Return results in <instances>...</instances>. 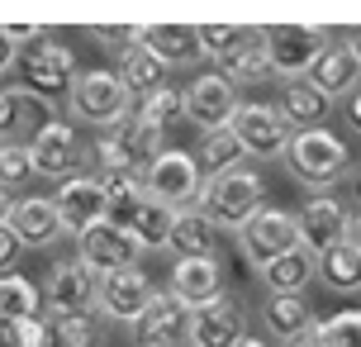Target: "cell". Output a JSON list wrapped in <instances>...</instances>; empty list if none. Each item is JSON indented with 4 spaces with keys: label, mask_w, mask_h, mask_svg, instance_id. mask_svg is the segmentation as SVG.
<instances>
[{
    "label": "cell",
    "mask_w": 361,
    "mask_h": 347,
    "mask_svg": "<svg viewBox=\"0 0 361 347\" xmlns=\"http://www.w3.org/2000/svg\"><path fill=\"white\" fill-rule=\"evenodd\" d=\"M262 205H267V181L252 166H233V171L209 176V181L200 185V214L214 229H233L238 233Z\"/></svg>",
    "instance_id": "1"
},
{
    "label": "cell",
    "mask_w": 361,
    "mask_h": 347,
    "mask_svg": "<svg viewBox=\"0 0 361 347\" xmlns=\"http://www.w3.org/2000/svg\"><path fill=\"white\" fill-rule=\"evenodd\" d=\"M347 162H352L347 143L338 133H328V128H300V133H290V143H286V171L300 185H309L314 195L343 181Z\"/></svg>",
    "instance_id": "2"
},
{
    "label": "cell",
    "mask_w": 361,
    "mask_h": 347,
    "mask_svg": "<svg viewBox=\"0 0 361 347\" xmlns=\"http://www.w3.org/2000/svg\"><path fill=\"white\" fill-rule=\"evenodd\" d=\"M128 110H133V95L124 91V81L114 76V67L76 72L72 91H67V114H72L76 124L109 128V124H119Z\"/></svg>",
    "instance_id": "3"
},
{
    "label": "cell",
    "mask_w": 361,
    "mask_h": 347,
    "mask_svg": "<svg viewBox=\"0 0 361 347\" xmlns=\"http://www.w3.org/2000/svg\"><path fill=\"white\" fill-rule=\"evenodd\" d=\"M76 57L72 48H62V43H53V38H38V43H29V48H19L15 57V81L24 95H34V100H57V95L72 91L76 81Z\"/></svg>",
    "instance_id": "4"
},
{
    "label": "cell",
    "mask_w": 361,
    "mask_h": 347,
    "mask_svg": "<svg viewBox=\"0 0 361 347\" xmlns=\"http://www.w3.org/2000/svg\"><path fill=\"white\" fill-rule=\"evenodd\" d=\"M262 48H267V62L276 76L286 81H300V76L314 72V62L328 53V34L314 29V24H262Z\"/></svg>",
    "instance_id": "5"
},
{
    "label": "cell",
    "mask_w": 361,
    "mask_h": 347,
    "mask_svg": "<svg viewBox=\"0 0 361 347\" xmlns=\"http://www.w3.org/2000/svg\"><path fill=\"white\" fill-rule=\"evenodd\" d=\"M200 185H204V171H200L195 152H185V147H162V152L143 166L147 200H162V205H171V209L200 205Z\"/></svg>",
    "instance_id": "6"
},
{
    "label": "cell",
    "mask_w": 361,
    "mask_h": 347,
    "mask_svg": "<svg viewBox=\"0 0 361 347\" xmlns=\"http://www.w3.org/2000/svg\"><path fill=\"white\" fill-rule=\"evenodd\" d=\"M29 162H34V176H48V181H72L81 176V162H86V147H81V133H76L72 119H43L29 138Z\"/></svg>",
    "instance_id": "7"
},
{
    "label": "cell",
    "mask_w": 361,
    "mask_h": 347,
    "mask_svg": "<svg viewBox=\"0 0 361 347\" xmlns=\"http://www.w3.org/2000/svg\"><path fill=\"white\" fill-rule=\"evenodd\" d=\"M238 243H243V257L252 262L257 272L271 267L276 257H286L300 248V233H295V214L276 209V205H262L252 219L238 229Z\"/></svg>",
    "instance_id": "8"
},
{
    "label": "cell",
    "mask_w": 361,
    "mask_h": 347,
    "mask_svg": "<svg viewBox=\"0 0 361 347\" xmlns=\"http://www.w3.org/2000/svg\"><path fill=\"white\" fill-rule=\"evenodd\" d=\"M228 128L233 138L243 143L247 157H286V143H290V128L281 124L276 105H262V100H238V110L228 114Z\"/></svg>",
    "instance_id": "9"
},
{
    "label": "cell",
    "mask_w": 361,
    "mask_h": 347,
    "mask_svg": "<svg viewBox=\"0 0 361 347\" xmlns=\"http://www.w3.org/2000/svg\"><path fill=\"white\" fill-rule=\"evenodd\" d=\"M138 243L128 229H119L114 219H100L90 224L86 233L76 238V262H86L95 276H109V272H124V267H138Z\"/></svg>",
    "instance_id": "10"
},
{
    "label": "cell",
    "mask_w": 361,
    "mask_h": 347,
    "mask_svg": "<svg viewBox=\"0 0 361 347\" xmlns=\"http://www.w3.org/2000/svg\"><path fill=\"white\" fill-rule=\"evenodd\" d=\"M166 295L185 314L209 305V300H219L224 295V262L214 252L209 257H176L171 262V276H166Z\"/></svg>",
    "instance_id": "11"
},
{
    "label": "cell",
    "mask_w": 361,
    "mask_h": 347,
    "mask_svg": "<svg viewBox=\"0 0 361 347\" xmlns=\"http://www.w3.org/2000/svg\"><path fill=\"white\" fill-rule=\"evenodd\" d=\"M95 291H100V276L90 272L86 262L67 257V262H53L43 300L53 305L57 319H72V314H95Z\"/></svg>",
    "instance_id": "12"
},
{
    "label": "cell",
    "mask_w": 361,
    "mask_h": 347,
    "mask_svg": "<svg viewBox=\"0 0 361 347\" xmlns=\"http://www.w3.org/2000/svg\"><path fill=\"white\" fill-rule=\"evenodd\" d=\"M180 110L190 124H200V133L224 128L228 114L238 110V86H228L219 72H200L190 86H180Z\"/></svg>",
    "instance_id": "13"
},
{
    "label": "cell",
    "mask_w": 361,
    "mask_h": 347,
    "mask_svg": "<svg viewBox=\"0 0 361 347\" xmlns=\"http://www.w3.org/2000/svg\"><path fill=\"white\" fill-rule=\"evenodd\" d=\"M152 295H157V291H152V276H147L143 267H124V272L100 276L95 314H105V319H114V324H133Z\"/></svg>",
    "instance_id": "14"
},
{
    "label": "cell",
    "mask_w": 361,
    "mask_h": 347,
    "mask_svg": "<svg viewBox=\"0 0 361 347\" xmlns=\"http://www.w3.org/2000/svg\"><path fill=\"white\" fill-rule=\"evenodd\" d=\"M352 229V214H347L343 200H333V195H314V200L300 205V214H295V233H300V248H309L314 257H324L328 248H338Z\"/></svg>",
    "instance_id": "15"
},
{
    "label": "cell",
    "mask_w": 361,
    "mask_h": 347,
    "mask_svg": "<svg viewBox=\"0 0 361 347\" xmlns=\"http://www.w3.org/2000/svg\"><path fill=\"white\" fill-rule=\"evenodd\" d=\"M53 209H57V224H62V233H86L90 224L109 219V200L100 181L95 176H72V181H62L53 190Z\"/></svg>",
    "instance_id": "16"
},
{
    "label": "cell",
    "mask_w": 361,
    "mask_h": 347,
    "mask_svg": "<svg viewBox=\"0 0 361 347\" xmlns=\"http://www.w3.org/2000/svg\"><path fill=\"white\" fill-rule=\"evenodd\" d=\"M238 338H243V310L228 295L185 314V347H238Z\"/></svg>",
    "instance_id": "17"
},
{
    "label": "cell",
    "mask_w": 361,
    "mask_h": 347,
    "mask_svg": "<svg viewBox=\"0 0 361 347\" xmlns=\"http://www.w3.org/2000/svg\"><path fill=\"white\" fill-rule=\"evenodd\" d=\"M180 333H185V310L166 291H157L143 305V314L128 324V343L133 347H166V343H180Z\"/></svg>",
    "instance_id": "18"
},
{
    "label": "cell",
    "mask_w": 361,
    "mask_h": 347,
    "mask_svg": "<svg viewBox=\"0 0 361 347\" xmlns=\"http://www.w3.org/2000/svg\"><path fill=\"white\" fill-rule=\"evenodd\" d=\"M276 114H281V124H286L290 133H300V128H324V119L333 114V100H328L319 86H309V76H300V81H286V86H281Z\"/></svg>",
    "instance_id": "19"
},
{
    "label": "cell",
    "mask_w": 361,
    "mask_h": 347,
    "mask_svg": "<svg viewBox=\"0 0 361 347\" xmlns=\"http://www.w3.org/2000/svg\"><path fill=\"white\" fill-rule=\"evenodd\" d=\"M114 224L133 233L138 248H166V238H171V224H176V209L162 200H133L124 209H114Z\"/></svg>",
    "instance_id": "20"
},
{
    "label": "cell",
    "mask_w": 361,
    "mask_h": 347,
    "mask_svg": "<svg viewBox=\"0 0 361 347\" xmlns=\"http://www.w3.org/2000/svg\"><path fill=\"white\" fill-rule=\"evenodd\" d=\"M15 238L24 248H48L62 238V224H57V209H53V195H24L15 205V219H10Z\"/></svg>",
    "instance_id": "21"
},
{
    "label": "cell",
    "mask_w": 361,
    "mask_h": 347,
    "mask_svg": "<svg viewBox=\"0 0 361 347\" xmlns=\"http://www.w3.org/2000/svg\"><path fill=\"white\" fill-rule=\"evenodd\" d=\"M219 76L228 81V86H262V81H271V62H267V48H262V34L257 29H247V38L238 43V48H228V53L219 57Z\"/></svg>",
    "instance_id": "22"
},
{
    "label": "cell",
    "mask_w": 361,
    "mask_h": 347,
    "mask_svg": "<svg viewBox=\"0 0 361 347\" xmlns=\"http://www.w3.org/2000/svg\"><path fill=\"white\" fill-rule=\"evenodd\" d=\"M138 48H147L166 67H180V62H195L200 57V38L190 24H147L138 34Z\"/></svg>",
    "instance_id": "23"
},
{
    "label": "cell",
    "mask_w": 361,
    "mask_h": 347,
    "mask_svg": "<svg viewBox=\"0 0 361 347\" xmlns=\"http://www.w3.org/2000/svg\"><path fill=\"white\" fill-rule=\"evenodd\" d=\"M309 86H319L328 100H338V95H352L361 86V62L352 48H328L319 62H314V72H309Z\"/></svg>",
    "instance_id": "24"
},
{
    "label": "cell",
    "mask_w": 361,
    "mask_h": 347,
    "mask_svg": "<svg viewBox=\"0 0 361 347\" xmlns=\"http://www.w3.org/2000/svg\"><path fill=\"white\" fill-rule=\"evenodd\" d=\"M262 281L271 295H305L309 281H319V257L309 248H295V252L276 257L271 267H262Z\"/></svg>",
    "instance_id": "25"
},
{
    "label": "cell",
    "mask_w": 361,
    "mask_h": 347,
    "mask_svg": "<svg viewBox=\"0 0 361 347\" xmlns=\"http://www.w3.org/2000/svg\"><path fill=\"white\" fill-rule=\"evenodd\" d=\"M262 319H267L271 338H281V343H295V338H305L314 329V310H309L305 295H267Z\"/></svg>",
    "instance_id": "26"
},
{
    "label": "cell",
    "mask_w": 361,
    "mask_h": 347,
    "mask_svg": "<svg viewBox=\"0 0 361 347\" xmlns=\"http://www.w3.org/2000/svg\"><path fill=\"white\" fill-rule=\"evenodd\" d=\"M214 238H219V229L200 214V205H190V209H176V224H171L166 248L176 257H209L214 252Z\"/></svg>",
    "instance_id": "27"
},
{
    "label": "cell",
    "mask_w": 361,
    "mask_h": 347,
    "mask_svg": "<svg viewBox=\"0 0 361 347\" xmlns=\"http://www.w3.org/2000/svg\"><path fill=\"white\" fill-rule=\"evenodd\" d=\"M109 133H114V138L124 143L128 166H138V171H143V166H147V162H152V157H157V152L166 147V133H162V128L143 124V119H138L133 110H128L124 119H119V124H109Z\"/></svg>",
    "instance_id": "28"
},
{
    "label": "cell",
    "mask_w": 361,
    "mask_h": 347,
    "mask_svg": "<svg viewBox=\"0 0 361 347\" xmlns=\"http://www.w3.org/2000/svg\"><path fill=\"white\" fill-rule=\"evenodd\" d=\"M319 281H324L328 291H338V295L361 291V248L352 243V238H343L338 248H328V252L319 257Z\"/></svg>",
    "instance_id": "29"
},
{
    "label": "cell",
    "mask_w": 361,
    "mask_h": 347,
    "mask_svg": "<svg viewBox=\"0 0 361 347\" xmlns=\"http://www.w3.org/2000/svg\"><path fill=\"white\" fill-rule=\"evenodd\" d=\"M166 62H157V57L147 53V48H128L124 57H119V67H114V76L124 81V91L138 100V95H147V91H157V86H166Z\"/></svg>",
    "instance_id": "30"
},
{
    "label": "cell",
    "mask_w": 361,
    "mask_h": 347,
    "mask_svg": "<svg viewBox=\"0 0 361 347\" xmlns=\"http://www.w3.org/2000/svg\"><path fill=\"white\" fill-rule=\"evenodd\" d=\"M243 143L233 138V128L224 124V128H209V133H200V152H195V162L204 176H224V171H233V166H243Z\"/></svg>",
    "instance_id": "31"
},
{
    "label": "cell",
    "mask_w": 361,
    "mask_h": 347,
    "mask_svg": "<svg viewBox=\"0 0 361 347\" xmlns=\"http://www.w3.org/2000/svg\"><path fill=\"white\" fill-rule=\"evenodd\" d=\"M133 114H138L143 124H152V128L166 133V124L185 119V110H180V86H157V91L138 95V100H133Z\"/></svg>",
    "instance_id": "32"
},
{
    "label": "cell",
    "mask_w": 361,
    "mask_h": 347,
    "mask_svg": "<svg viewBox=\"0 0 361 347\" xmlns=\"http://www.w3.org/2000/svg\"><path fill=\"white\" fill-rule=\"evenodd\" d=\"M38 305H43V291L29 276H0V319H34Z\"/></svg>",
    "instance_id": "33"
},
{
    "label": "cell",
    "mask_w": 361,
    "mask_h": 347,
    "mask_svg": "<svg viewBox=\"0 0 361 347\" xmlns=\"http://www.w3.org/2000/svg\"><path fill=\"white\" fill-rule=\"evenodd\" d=\"M95 181H100V190H105V200H109V214L147 195V190H143V171H133V166H119V171H100Z\"/></svg>",
    "instance_id": "34"
},
{
    "label": "cell",
    "mask_w": 361,
    "mask_h": 347,
    "mask_svg": "<svg viewBox=\"0 0 361 347\" xmlns=\"http://www.w3.org/2000/svg\"><path fill=\"white\" fill-rule=\"evenodd\" d=\"M53 343V329L48 319L34 314V319H0V347H48Z\"/></svg>",
    "instance_id": "35"
},
{
    "label": "cell",
    "mask_w": 361,
    "mask_h": 347,
    "mask_svg": "<svg viewBox=\"0 0 361 347\" xmlns=\"http://www.w3.org/2000/svg\"><path fill=\"white\" fill-rule=\"evenodd\" d=\"M314 338H319V347H361V310H343L324 324H314Z\"/></svg>",
    "instance_id": "36"
},
{
    "label": "cell",
    "mask_w": 361,
    "mask_h": 347,
    "mask_svg": "<svg viewBox=\"0 0 361 347\" xmlns=\"http://www.w3.org/2000/svg\"><path fill=\"white\" fill-rule=\"evenodd\" d=\"M195 38H200V57H214L219 62L228 48H238V43L247 38V29H243V24H200Z\"/></svg>",
    "instance_id": "37"
},
{
    "label": "cell",
    "mask_w": 361,
    "mask_h": 347,
    "mask_svg": "<svg viewBox=\"0 0 361 347\" xmlns=\"http://www.w3.org/2000/svg\"><path fill=\"white\" fill-rule=\"evenodd\" d=\"M34 176V162H29V143L19 138H5L0 143V185H19Z\"/></svg>",
    "instance_id": "38"
},
{
    "label": "cell",
    "mask_w": 361,
    "mask_h": 347,
    "mask_svg": "<svg viewBox=\"0 0 361 347\" xmlns=\"http://www.w3.org/2000/svg\"><path fill=\"white\" fill-rule=\"evenodd\" d=\"M100 333L90 324V314H72V319H57L53 324V347H95Z\"/></svg>",
    "instance_id": "39"
},
{
    "label": "cell",
    "mask_w": 361,
    "mask_h": 347,
    "mask_svg": "<svg viewBox=\"0 0 361 347\" xmlns=\"http://www.w3.org/2000/svg\"><path fill=\"white\" fill-rule=\"evenodd\" d=\"M138 34H143V29H133V24H90V38L105 43V48H114L119 57H124L128 48H138Z\"/></svg>",
    "instance_id": "40"
},
{
    "label": "cell",
    "mask_w": 361,
    "mask_h": 347,
    "mask_svg": "<svg viewBox=\"0 0 361 347\" xmlns=\"http://www.w3.org/2000/svg\"><path fill=\"white\" fill-rule=\"evenodd\" d=\"M24 100H29V95L19 91V86H5V91H0V143L15 138V124H19V114H24Z\"/></svg>",
    "instance_id": "41"
},
{
    "label": "cell",
    "mask_w": 361,
    "mask_h": 347,
    "mask_svg": "<svg viewBox=\"0 0 361 347\" xmlns=\"http://www.w3.org/2000/svg\"><path fill=\"white\" fill-rule=\"evenodd\" d=\"M19 252H24V243L15 238V229H10V224H0V276H10V272H15Z\"/></svg>",
    "instance_id": "42"
},
{
    "label": "cell",
    "mask_w": 361,
    "mask_h": 347,
    "mask_svg": "<svg viewBox=\"0 0 361 347\" xmlns=\"http://www.w3.org/2000/svg\"><path fill=\"white\" fill-rule=\"evenodd\" d=\"M15 57H19L15 38L5 34V24H0V76H5V72H15Z\"/></svg>",
    "instance_id": "43"
},
{
    "label": "cell",
    "mask_w": 361,
    "mask_h": 347,
    "mask_svg": "<svg viewBox=\"0 0 361 347\" xmlns=\"http://www.w3.org/2000/svg\"><path fill=\"white\" fill-rule=\"evenodd\" d=\"M347 119H352V128L361 133V86H357L352 95H347Z\"/></svg>",
    "instance_id": "44"
},
{
    "label": "cell",
    "mask_w": 361,
    "mask_h": 347,
    "mask_svg": "<svg viewBox=\"0 0 361 347\" xmlns=\"http://www.w3.org/2000/svg\"><path fill=\"white\" fill-rule=\"evenodd\" d=\"M15 219V195H10V185H0V224Z\"/></svg>",
    "instance_id": "45"
},
{
    "label": "cell",
    "mask_w": 361,
    "mask_h": 347,
    "mask_svg": "<svg viewBox=\"0 0 361 347\" xmlns=\"http://www.w3.org/2000/svg\"><path fill=\"white\" fill-rule=\"evenodd\" d=\"M343 48H352L357 62H361V24H357V29H343Z\"/></svg>",
    "instance_id": "46"
},
{
    "label": "cell",
    "mask_w": 361,
    "mask_h": 347,
    "mask_svg": "<svg viewBox=\"0 0 361 347\" xmlns=\"http://www.w3.org/2000/svg\"><path fill=\"white\" fill-rule=\"evenodd\" d=\"M281 347H319V338H314V329H309L305 338H295V343H281Z\"/></svg>",
    "instance_id": "47"
},
{
    "label": "cell",
    "mask_w": 361,
    "mask_h": 347,
    "mask_svg": "<svg viewBox=\"0 0 361 347\" xmlns=\"http://www.w3.org/2000/svg\"><path fill=\"white\" fill-rule=\"evenodd\" d=\"M347 238H352V243H357V248H361V214H357V219H352V229H347Z\"/></svg>",
    "instance_id": "48"
},
{
    "label": "cell",
    "mask_w": 361,
    "mask_h": 347,
    "mask_svg": "<svg viewBox=\"0 0 361 347\" xmlns=\"http://www.w3.org/2000/svg\"><path fill=\"white\" fill-rule=\"evenodd\" d=\"M238 347H271V343H262V338H247V333H243V338H238Z\"/></svg>",
    "instance_id": "49"
},
{
    "label": "cell",
    "mask_w": 361,
    "mask_h": 347,
    "mask_svg": "<svg viewBox=\"0 0 361 347\" xmlns=\"http://www.w3.org/2000/svg\"><path fill=\"white\" fill-rule=\"evenodd\" d=\"M357 200H361V176H357Z\"/></svg>",
    "instance_id": "50"
},
{
    "label": "cell",
    "mask_w": 361,
    "mask_h": 347,
    "mask_svg": "<svg viewBox=\"0 0 361 347\" xmlns=\"http://www.w3.org/2000/svg\"><path fill=\"white\" fill-rule=\"evenodd\" d=\"M166 347H185V343H166Z\"/></svg>",
    "instance_id": "51"
},
{
    "label": "cell",
    "mask_w": 361,
    "mask_h": 347,
    "mask_svg": "<svg viewBox=\"0 0 361 347\" xmlns=\"http://www.w3.org/2000/svg\"><path fill=\"white\" fill-rule=\"evenodd\" d=\"M48 347H53V343H48Z\"/></svg>",
    "instance_id": "52"
}]
</instances>
